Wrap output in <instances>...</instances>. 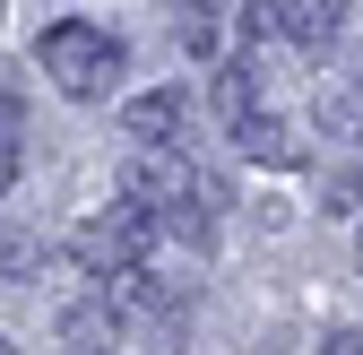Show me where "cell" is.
Wrapping results in <instances>:
<instances>
[{"mask_svg":"<svg viewBox=\"0 0 363 355\" xmlns=\"http://www.w3.org/2000/svg\"><path fill=\"white\" fill-rule=\"evenodd\" d=\"M35 70L52 78L61 96L96 104V96H113V78H121V35H113V26H96V18H61V26H43Z\"/></svg>","mask_w":363,"mask_h":355,"instance_id":"cell-1","label":"cell"},{"mask_svg":"<svg viewBox=\"0 0 363 355\" xmlns=\"http://www.w3.org/2000/svg\"><path fill=\"white\" fill-rule=\"evenodd\" d=\"M147 243H156V217H147V208H130V200H121L113 217H86V226L69 234L78 269H86V278H104V286L130 278V269H147Z\"/></svg>","mask_w":363,"mask_h":355,"instance_id":"cell-2","label":"cell"},{"mask_svg":"<svg viewBox=\"0 0 363 355\" xmlns=\"http://www.w3.org/2000/svg\"><path fill=\"white\" fill-rule=\"evenodd\" d=\"M182 87H147V96H130L121 104V139H139V148H173V130H182Z\"/></svg>","mask_w":363,"mask_h":355,"instance_id":"cell-3","label":"cell"},{"mask_svg":"<svg viewBox=\"0 0 363 355\" xmlns=\"http://www.w3.org/2000/svg\"><path fill=\"white\" fill-rule=\"evenodd\" d=\"M234 148H242L251 165H277V173H294V165H311V148H303V130H294V121H268V113L234 130Z\"/></svg>","mask_w":363,"mask_h":355,"instance_id":"cell-4","label":"cell"},{"mask_svg":"<svg viewBox=\"0 0 363 355\" xmlns=\"http://www.w3.org/2000/svg\"><path fill=\"white\" fill-rule=\"evenodd\" d=\"M277 9H286V35L303 53H329L337 26H346V0H277Z\"/></svg>","mask_w":363,"mask_h":355,"instance_id":"cell-5","label":"cell"},{"mask_svg":"<svg viewBox=\"0 0 363 355\" xmlns=\"http://www.w3.org/2000/svg\"><path fill=\"white\" fill-rule=\"evenodd\" d=\"M216 113H225V130H242V121H259V61H251V53L216 70Z\"/></svg>","mask_w":363,"mask_h":355,"instance_id":"cell-6","label":"cell"},{"mask_svg":"<svg viewBox=\"0 0 363 355\" xmlns=\"http://www.w3.org/2000/svg\"><path fill=\"white\" fill-rule=\"evenodd\" d=\"M113 338H121L113 303H69L61 312V346H78V355H113Z\"/></svg>","mask_w":363,"mask_h":355,"instance_id":"cell-7","label":"cell"},{"mask_svg":"<svg viewBox=\"0 0 363 355\" xmlns=\"http://www.w3.org/2000/svg\"><path fill=\"white\" fill-rule=\"evenodd\" d=\"M43 269V234L35 226H0V278H35Z\"/></svg>","mask_w":363,"mask_h":355,"instance_id":"cell-8","label":"cell"},{"mask_svg":"<svg viewBox=\"0 0 363 355\" xmlns=\"http://www.w3.org/2000/svg\"><path fill=\"white\" fill-rule=\"evenodd\" d=\"M182 9V35H191V53H216V18L234 9V0H173Z\"/></svg>","mask_w":363,"mask_h":355,"instance_id":"cell-9","label":"cell"},{"mask_svg":"<svg viewBox=\"0 0 363 355\" xmlns=\"http://www.w3.org/2000/svg\"><path fill=\"white\" fill-rule=\"evenodd\" d=\"M354 200H363V165H337L320 182V217H354Z\"/></svg>","mask_w":363,"mask_h":355,"instance_id":"cell-10","label":"cell"},{"mask_svg":"<svg viewBox=\"0 0 363 355\" xmlns=\"http://www.w3.org/2000/svg\"><path fill=\"white\" fill-rule=\"evenodd\" d=\"M259 35H286V9H277V0H242V43H259Z\"/></svg>","mask_w":363,"mask_h":355,"instance_id":"cell-11","label":"cell"},{"mask_svg":"<svg viewBox=\"0 0 363 355\" xmlns=\"http://www.w3.org/2000/svg\"><path fill=\"white\" fill-rule=\"evenodd\" d=\"M311 355H363V329H329V338L311 346Z\"/></svg>","mask_w":363,"mask_h":355,"instance_id":"cell-12","label":"cell"},{"mask_svg":"<svg viewBox=\"0 0 363 355\" xmlns=\"http://www.w3.org/2000/svg\"><path fill=\"white\" fill-rule=\"evenodd\" d=\"M9 182H18V139L0 130V191H9Z\"/></svg>","mask_w":363,"mask_h":355,"instance_id":"cell-13","label":"cell"},{"mask_svg":"<svg viewBox=\"0 0 363 355\" xmlns=\"http://www.w3.org/2000/svg\"><path fill=\"white\" fill-rule=\"evenodd\" d=\"M0 355H9V338H0Z\"/></svg>","mask_w":363,"mask_h":355,"instance_id":"cell-14","label":"cell"},{"mask_svg":"<svg viewBox=\"0 0 363 355\" xmlns=\"http://www.w3.org/2000/svg\"><path fill=\"white\" fill-rule=\"evenodd\" d=\"M354 260H363V243H354Z\"/></svg>","mask_w":363,"mask_h":355,"instance_id":"cell-15","label":"cell"}]
</instances>
